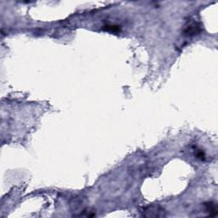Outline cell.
Wrapping results in <instances>:
<instances>
[{
	"instance_id": "6da1fadb",
	"label": "cell",
	"mask_w": 218,
	"mask_h": 218,
	"mask_svg": "<svg viewBox=\"0 0 218 218\" xmlns=\"http://www.w3.org/2000/svg\"><path fill=\"white\" fill-rule=\"evenodd\" d=\"M144 215L147 217H160L165 215V210L156 206H151L146 209Z\"/></svg>"
},
{
	"instance_id": "7a4b0ae2",
	"label": "cell",
	"mask_w": 218,
	"mask_h": 218,
	"mask_svg": "<svg viewBox=\"0 0 218 218\" xmlns=\"http://www.w3.org/2000/svg\"><path fill=\"white\" fill-rule=\"evenodd\" d=\"M199 27L198 26V24L191 23L188 27H187L186 33H188V35H195L196 33H199Z\"/></svg>"
},
{
	"instance_id": "3957f363",
	"label": "cell",
	"mask_w": 218,
	"mask_h": 218,
	"mask_svg": "<svg viewBox=\"0 0 218 218\" xmlns=\"http://www.w3.org/2000/svg\"><path fill=\"white\" fill-rule=\"evenodd\" d=\"M205 206H206L207 211L210 213V215H216V209H215V204L211 202L210 203L205 204Z\"/></svg>"
}]
</instances>
